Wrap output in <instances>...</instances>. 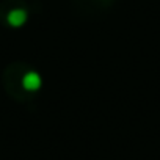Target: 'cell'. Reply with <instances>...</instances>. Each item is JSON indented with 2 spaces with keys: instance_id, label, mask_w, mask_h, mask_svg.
I'll return each instance as SVG.
<instances>
[{
  "instance_id": "1",
  "label": "cell",
  "mask_w": 160,
  "mask_h": 160,
  "mask_svg": "<svg viewBox=\"0 0 160 160\" xmlns=\"http://www.w3.org/2000/svg\"><path fill=\"white\" fill-rule=\"evenodd\" d=\"M41 87H42V78H41V75L38 72L28 71V72L24 74V77H22V88L25 91L35 93V91L41 90Z\"/></svg>"
},
{
  "instance_id": "2",
  "label": "cell",
  "mask_w": 160,
  "mask_h": 160,
  "mask_svg": "<svg viewBox=\"0 0 160 160\" xmlns=\"http://www.w3.org/2000/svg\"><path fill=\"white\" fill-rule=\"evenodd\" d=\"M27 19H28V13H27L24 8H13V10L8 13V16H7L8 25H11V27H14V28L22 27V25L27 22Z\"/></svg>"
}]
</instances>
